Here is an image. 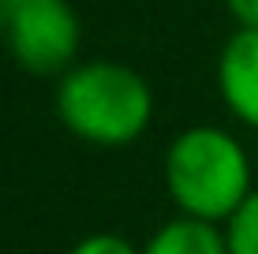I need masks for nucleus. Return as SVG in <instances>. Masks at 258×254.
<instances>
[{
	"label": "nucleus",
	"mask_w": 258,
	"mask_h": 254,
	"mask_svg": "<svg viewBox=\"0 0 258 254\" xmlns=\"http://www.w3.org/2000/svg\"><path fill=\"white\" fill-rule=\"evenodd\" d=\"M161 176L180 217L206 224H228L254 195L251 157L243 142L213 124L187 127L168 142Z\"/></svg>",
	"instance_id": "1"
},
{
	"label": "nucleus",
	"mask_w": 258,
	"mask_h": 254,
	"mask_svg": "<svg viewBox=\"0 0 258 254\" xmlns=\"http://www.w3.org/2000/svg\"><path fill=\"white\" fill-rule=\"evenodd\" d=\"M56 116L79 142L120 150L146 135L154 90L120 60H86L56 82Z\"/></svg>",
	"instance_id": "2"
},
{
	"label": "nucleus",
	"mask_w": 258,
	"mask_h": 254,
	"mask_svg": "<svg viewBox=\"0 0 258 254\" xmlns=\"http://www.w3.org/2000/svg\"><path fill=\"white\" fill-rule=\"evenodd\" d=\"M8 52L30 75H60L75 67L83 26L68 0H23L4 26Z\"/></svg>",
	"instance_id": "3"
},
{
	"label": "nucleus",
	"mask_w": 258,
	"mask_h": 254,
	"mask_svg": "<svg viewBox=\"0 0 258 254\" xmlns=\"http://www.w3.org/2000/svg\"><path fill=\"white\" fill-rule=\"evenodd\" d=\"M217 90L239 124L258 131V30H236L217 56Z\"/></svg>",
	"instance_id": "4"
},
{
	"label": "nucleus",
	"mask_w": 258,
	"mask_h": 254,
	"mask_svg": "<svg viewBox=\"0 0 258 254\" xmlns=\"http://www.w3.org/2000/svg\"><path fill=\"white\" fill-rule=\"evenodd\" d=\"M142 254H228V239L217 224L195 221V217H172L146 239Z\"/></svg>",
	"instance_id": "5"
},
{
	"label": "nucleus",
	"mask_w": 258,
	"mask_h": 254,
	"mask_svg": "<svg viewBox=\"0 0 258 254\" xmlns=\"http://www.w3.org/2000/svg\"><path fill=\"white\" fill-rule=\"evenodd\" d=\"M225 239H228V254H258V191L225 224Z\"/></svg>",
	"instance_id": "6"
},
{
	"label": "nucleus",
	"mask_w": 258,
	"mask_h": 254,
	"mask_svg": "<svg viewBox=\"0 0 258 254\" xmlns=\"http://www.w3.org/2000/svg\"><path fill=\"white\" fill-rule=\"evenodd\" d=\"M68 254H142V247H135V243H131L127 235H120V232H90Z\"/></svg>",
	"instance_id": "7"
},
{
	"label": "nucleus",
	"mask_w": 258,
	"mask_h": 254,
	"mask_svg": "<svg viewBox=\"0 0 258 254\" xmlns=\"http://www.w3.org/2000/svg\"><path fill=\"white\" fill-rule=\"evenodd\" d=\"M225 8L232 12L239 30H258V0H225Z\"/></svg>",
	"instance_id": "8"
},
{
	"label": "nucleus",
	"mask_w": 258,
	"mask_h": 254,
	"mask_svg": "<svg viewBox=\"0 0 258 254\" xmlns=\"http://www.w3.org/2000/svg\"><path fill=\"white\" fill-rule=\"evenodd\" d=\"M19 4H23V0H0V30L8 26V19L15 15V8H19Z\"/></svg>",
	"instance_id": "9"
}]
</instances>
